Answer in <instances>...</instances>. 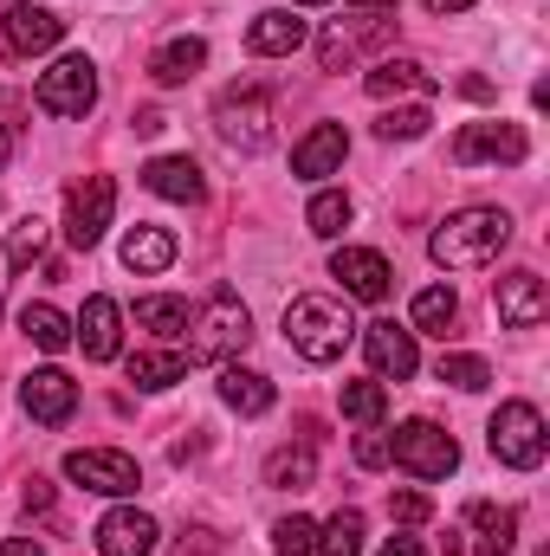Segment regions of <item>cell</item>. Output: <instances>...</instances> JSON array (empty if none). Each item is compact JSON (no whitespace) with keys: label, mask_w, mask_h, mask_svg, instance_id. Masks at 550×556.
Here are the masks:
<instances>
[{"label":"cell","mask_w":550,"mask_h":556,"mask_svg":"<svg viewBox=\"0 0 550 556\" xmlns=\"http://www.w3.org/2000/svg\"><path fill=\"white\" fill-rule=\"evenodd\" d=\"M505 247H512V214H505V207H460V214H447V220L434 227V240H427L434 266H447V273H479V266H492Z\"/></svg>","instance_id":"6da1fadb"},{"label":"cell","mask_w":550,"mask_h":556,"mask_svg":"<svg viewBox=\"0 0 550 556\" xmlns=\"http://www.w3.org/2000/svg\"><path fill=\"white\" fill-rule=\"evenodd\" d=\"M285 343H291L304 363H337V356L357 343V317H350V304L304 291V298L285 304Z\"/></svg>","instance_id":"7a4b0ae2"},{"label":"cell","mask_w":550,"mask_h":556,"mask_svg":"<svg viewBox=\"0 0 550 556\" xmlns=\"http://www.w3.org/2000/svg\"><path fill=\"white\" fill-rule=\"evenodd\" d=\"M188 363H234L247 343H253V317H247V304H240V291L234 285H214L208 291V304L188 317Z\"/></svg>","instance_id":"3957f363"},{"label":"cell","mask_w":550,"mask_h":556,"mask_svg":"<svg viewBox=\"0 0 550 556\" xmlns=\"http://www.w3.org/2000/svg\"><path fill=\"white\" fill-rule=\"evenodd\" d=\"M486 446H492V459L499 466H512V472H538L545 466V415L532 408V402H499V415L486 427Z\"/></svg>","instance_id":"277c9868"},{"label":"cell","mask_w":550,"mask_h":556,"mask_svg":"<svg viewBox=\"0 0 550 556\" xmlns=\"http://www.w3.org/2000/svg\"><path fill=\"white\" fill-rule=\"evenodd\" d=\"M389 459H396L409 479H447V472L460 466V440H453L447 427H434V420H402V427L389 433Z\"/></svg>","instance_id":"5b68a950"},{"label":"cell","mask_w":550,"mask_h":556,"mask_svg":"<svg viewBox=\"0 0 550 556\" xmlns=\"http://www.w3.org/2000/svg\"><path fill=\"white\" fill-rule=\"evenodd\" d=\"M33 104H39L46 117H85V111L98 104V65H91L85 52H65L52 72H39Z\"/></svg>","instance_id":"8992f818"},{"label":"cell","mask_w":550,"mask_h":556,"mask_svg":"<svg viewBox=\"0 0 550 556\" xmlns=\"http://www.w3.org/2000/svg\"><path fill=\"white\" fill-rule=\"evenodd\" d=\"M214 137L227 142V149H240V155H260V149L273 142V98L253 91V85L227 91V98L214 104Z\"/></svg>","instance_id":"52a82bcc"},{"label":"cell","mask_w":550,"mask_h":556,"mask_svg":"<svg viewBox=\"0 0 550 556\" xmlns=\"http://www.w3.org/2000/svg\"><path fill=\"white\" fill-rule=\"evenodd\" d=\"M65 479H78L98 498H130L142 485V466L117 446H78V453H65Z\"/></svg>","instance_id":"ba28073f"},{"label":"cell","mask_w":550,"mask_h":556,"mask_svg":"<svg viewBox=\"0 0 550 556\" xmlns=\"http://www.w3.org/2000/svg\"><path fill=\"white\" fill-rule=\"evenodd\" d=\"M111 214H117V181H111V175H85V181L72 188V201H65V240H72L78 253H91V247L104 240Z\"/></svg>","instance_id":"9c48e42d"},{"label":"cell","mask_w":550,"mask_h":556,"mask_svg":"<svg viewBox=\"0 0 550 556\" xmlns=\"http://www.w3.org/2000/svg\"><path fill=\"white\" fill-rule=\"evenodd\" d=\"M532 155V142L518 124H499V117H486V124H466L460 137H453V162L460 168H479V162H505V168H518Z\"/></svg>","instance_id":"30bf717a"},{"label":"cell","mask_w":550,"mask_h":556,"mask_svg":"<svg viewBox=\"0 0 550 556\" xmlns=\"http://www.w3.org/2000/svg\"><path fill=\"white\" fill-rule=\"evenodd\" d=\"M363 350H370V369H376V382H409L414 369H421L414 330H409V324H396V317H376V324H363Z\"/></svg>","instance_id":"8fae6325"},{"label":"cell","mask_w":550,"mask_h":556,"mask_svg":"<svg viewBox=\"0 0 550 556\" xmlns=\"http://www.w3.org/2000/svg\"><path fill=\"white\" fill-rule=\"evenodd\" d=\"M330 278L343 285V298H357V304H383L389 298V260L383 253H370V247H337V260H330Z\"/></svg>","instance_id":"7c38bea8"},{"label":"cell","mask_w":550,"mask_h":556,"mask_svg":"<svg viewBox=\"0 0 550 556\" xmlns=\"http://www.w3.org/2000/svg\"><path fill=\"white\" fill-rule=\"evenodd\" d=\"M20 408L39 420V427H65V420L78 415V382L65 369H33L20 382Z\"/></svg>","instance_id":"4fadbf2b"},{"label":"cell","mask_w":550,"mask_h":556,"mask_svg":"<svg viewBox=\"0 0 550 556\" xmlns=\"http://www.w3.org/2000/svg\"><path fill=\"white\" fill-rule=\"evenodd\" d=\"M72 343H85V356L91 363H117V350H124V311H117V298H85V311H78V324H72Z\"/></svg>","instance_id":"5bb4252c"},{"label":"cell","mask_w":550,"mask_h":556,"mask_svg":"<svg viewBox=\"0 0 550 556\" xmlns=\"http://www.w3.org/2000/svg\"><path fill=\"white\" fill-rule=\"evenodd\" d=\"M155 518L137 511V505H117V511H104L98 518V556H149L155 551Z\"/></svg>","instance_id":"9a60e30c"},{"label":"cell","mask_w":550,"mask_h":556,"mask_svg":"<svg viewBox=\"0 0 550 556\" xmlns=\"http://www.w3.org/2000/svg\"><path fill=\"white\" fill-rule=\"evenodd\" d=\"M550 317V291L538 273H505L499 278V324L505 330H538Z\"/></svg>","instance_id":"2e32d148"},{"label":"cell","mask_w":550,"mask_h":556,"mask_svg":"<svg viewBox=\"0 0 550 556\" xmlns=\"http://www.w3.org/2000/svg\"><path fill=\"white\" fill-rule=\"evenodd\" d=\"M142 188L162 194V201H182V207L208 201V181H201V162H195V155H155V162L142 168Z\"/></svg>","instance_id":"e0dca14e"},{"label":"cell","mask_w":550,"mask_h":556,"mask_svg":"<svg viewBox=\"0 0 550 556\" xmlns=\"http://www.w3.org/2000/svg\"><path fill=\"white\" fill-rule=\"evenodd\" d=\"M343 155H350V130H343V124H317L311 137L291 149V175L324 181V175H337V168H343Z\"/></svg>","instance_id":"ac0fdd59"},{"label":"cell","mask_w":550,"mask_h":556,"mask_svg":"<svg viewBox=\"0 0 550 556\" xmlns=\"http://www.w3.org/2000/svg\"><path fill=\"white\" fill-rule=\"evenodd\" d=\"M304 20L291 13V7H266V13H253V26H247V52H260V59H291L298 46H304Z\"/></svg>","instance_id":"d6986e66"},{"label":"cell","mask_w":550,"mask_h":556,"mask_svg":"<svg viewBox=\"0 0 550 556\" xmlns=\"http://www.w3.org/2000/svg\"><path fill=\"white\" fill-rule=\"evenodd\" d=\"M65 39V20L52 13V7H7V46L13 52H52Z\"/></svg>","instance_id":"ffe728a7"},{"label":"cell","mask_w":550,"mask_h":556,"mask_svg":"<svg viewBox=\"0 0 550 556\" xmlns=\"http://www.w3.org/2000/svg\"><path fill=\"white\" fill-rule=\"evenodd\" d=\"M363 91L370 98H434V72L414 59H376L363 72Z\"/></svg>","instance_id":"44dd1931"},{"label":"cell","mask_w":550,"mask_h":556,"mask_svg":"<svg viewBox=\"0 0 550 556\" xmlns=\"http://www.w3.org/2000/svg\"><path fill=\"white\" fill-rule=\"evenodd\" d=\"M466 525L479 531V544H473V556H512V544H518V511H512V505L473 498V505H466Z\"/></svg>","instance_id":"7402d4cb"},{"label":"cell","mask_w":550,"mask_h":556,"mask_svg":"<svg viewBox=\"0 0 550 556\" xmlns=\"http://www.w3.org/2000/svg\"><path fill=\"white\" fill-rule=\"evenodd\" d=\"M201 65H208V39H195V33H175L168 46H155V59H149V78H155V85H188Z\"/></svg>","instance_id":"603a6c76"},{"label":"cell","mask_w":550,"mask_h":556,"mask_svg":"<svg viewBox=\"0 0 550 556\" xmlns=\"http://www.w3.org/2000/svg\"><path fill=\"white\" fill-rule=\"evenodd\" d=\"M221 402L234 415H266L278 402V389L260 376V369H240V363H221Z\"/></svg>","instance_id":"cb8c5ba5"},{"label":"cell","mask_w":550,"mask_h":556,"mask_svg":"<svg viewBox=\"0 0 550 556\" xmlns=\"http://www.w3.org/2000/svg\"><path fill=\"white\" fill-rule=\"evenodd\" d=\"M117 253H124L130 273H168L175 266V233L168 227H130Z\"/></svg>","instance_id":"d4e9b609"},{"label":"cell","mask_w":550,"mask_h":556,"mask_svg":"<svg viewBox=\"0 0 550 556\" xmlns=\"http://www.w3.org/2000/svg\"><path fill=\"white\" fill-rule=\"evenodd\" d=\"M20 330H26V343L46 350V356L72 350V317H65L59 304H26V311H20Z\"/></svg>","instance_id":"484cf974"},{"label":"cell","mask_w":550,"mask_h":556,"mask_svg":"<svg viewBox=\"0 0 550 556\" xmlns=\"http://www.w3.org/2000/svg\"><path fill=\"white\" fill-rule=\"evenodd\" d=\"M182 376H188V356H182V350H137V356H130V382L149 389V395L175 389Z\"/></svg>","instance_id":"4316f807"},{"label":"cell","mask_w":550,"mask_h":556,"mask_svg":"<svg viewBox=\"0 0 550 556\" xmlns=\"http://www.w3.org/2000/svg\"><path fill=\"white\" fill-rule=\"evenodd\" d=\"M460 317V298H453V285H427V291H414L409 304V330H427V337H447V324Z\"/></svg>","instance_id":"83f0119b"},{"label":"cell","mask_w":550,"mask_h":556,"mask_svg":"<svg viewBox=\"0 0 550 556\" xmlns=\"http://www.w3.org/2000/svg\"><path fill=\"white\" fill-rule=\"evenodd\" d=\"M311 479H317V453L311 446H278L266 459V485L273 492H311Z\"/></svg>","instance_id":"f1b7e54d"},{"label":"cell","mask_w":550,"mask_h":556,"mask_svg":"<svg viewBox=\"0 0 550 556\" xmlns=\"http://www.w3.org/2000/svg\"><path fill=\"white\" fill-rule=\"evenodd\" d=\"M188 317H195V311H188V298H168V291L137 298V324H142V330H155L162 343H168V337H182V330H188Z\"/></svg>","instance_id":"f546056e"},{"label":"cell","mask_w":550,"mask_h":556,"mask_svg":"<svg viewBox=\"0 0 550 556\" xmlns=\"http://www.w3.org/2000/svg\"><path fill=\"white\" fill-rule=\"evenodd\" d=\"M350 194L343 188H324V194H311V207H304V227L317 233V240H343V227H350Z\"/></svg>","instance_id":"4dcf8cb0"},{"label":"cell","mask_w":550,"mask_h":556,"mask_svg":"<svg viewBox=\"0 0 550 556\" xmlns=\"http://www.w3.org/2000/svg\"><path fill=\"white\" fill-rule=\"evenodd\" d=\"M337 408H343V420H357V427H383V415H389V389H383L376 376H370V382H343Z\"/></svg>","instance_id":"1f68e13d"},{"label":"cell","mask_w":550,"mask_h":556,"mask_svg":"<svg viewBox=\"0 0 550 556\" xmlns=\"http://www.w3.org/2000/svg\"><path fill=\"white\" fill-rule=\"evenodd\" d=\"M434 376H440V382H453L460 395H479V389L492 382V363H486V356H466V350H440Z\"/></svg>","instance_id":"d6a6232c"},{"label":"cell","mask_w":550,"mask_h":556,"mask_svg":"<svg viewBox=\"0 0 550 556\" xmlns=\"http://www.w3.org/2000/svg\"><path fill=\"white\" fill-rule=\"evenodd\" d=\"M317 556H363V511H337L317 525Z\"/></svg>","instance_id":"836d02e7"},{"label":"cell","mask_w":550,"mask_h":556,"mask_svg":"<svg viewBox=\"0 0 550 556\" xmlns=\"http://www.w3.org/2000/svg\"><path fill=\"white\" fill-rule=\"evenodd\" d=\"M427 130H434V111H427V104H402V111H389V117L376 124L383 142H414V137H427Z\"/></svg>","instance_id":"e575fe53"},{"label":"cell","mask_w":550,"mask_h":556,"mask_svg":"<svg viewBox=\"0 0 550 556\" xmlns=\"http://www.w3.org/2000/svg\"><path fill=\"white\" fill-rule=\"evenodd\" d=\"M39 253H46V220H39V214H26V220L13 227V240H7V266H13V273H26Z\"/></svg>","instance_id":"d590c367"},{"label":"cell","mask_w":550,"mask_h":556,"mask_svg":"<svg viewBox=\"0 0 550 556\" xmlns=\"http://www.w3.org/2000/svg\"><path fill=\"white\" fill-rule=\"evenodd\" d=\"M273 551L278 556H317V525H311V518H298V511H291V518H278V525H273Z\"/></svg>","instance_id":"8d00e7d4"},{"label":"cell","mask_w":550,"mask_h":556,"mask_svg":"<svg viewBox=\"0 0 550 556\" xmlns=\"http://www.w3.org/2000/svg\"><path fill=\"white\" fill-rule=\"evenodd\" d=\"M389 518L396 525H427L434 518V498L427 492H389Z\"/></svg>","instance_id":"74e56055"},{"label":"cell","mask_w":550,"mask_h":556,"mask_svg":"<svg viewBox=\"0 0 550 556\" xmlns=\"http://www.w3.org/2000/svg\"><path fill=\"white\" fill-rule=\"evenodd\" d=\"M357 466H363V472H383V466H389V433L370 427V433L357 440Z\"/></svg>","instance_id":"f35d334b"},{"label":"cell","mask_w":550,"mask_h":556,"mask_svg":"<svg viewBox=\"0 0 550 556\" xmlns=\"http://www.w3.org/2000/svg\"><path fill=\"white\" fill-rule=\"evenodd\" d=\"M20 505H26L33 518H46V511H52V485H46V479H26V492H20Z\"/></svg>","instance_id":"ab89813d"},{"label":"cell","mask_w":550,"mask_h":556,"mask_svg":"<svg viewBox=\"0 0 550 556\" xmlns=\"http://www.w3.org/2000/svg\"><path fill=\"white\" fill-rule=\"evenodd\" d=\"M376 556H427V544L409 538V531H396V538H383V551H376Z\"/></svg>","instance_id":"60d3db41"},{"label":"cell","mask_w":550,"mask_h":556,"mask_svg":"<svg viewBox=\"0 0 550 556\" xmlns=\"http://www.w3.org/2000/svg\"><path fill=\"white\" fill-rule=\"evenodd\" d=\"M350 7H357V13H376V20H396L402 0H350Z\"/></svg>","instance_id":"b9f144b4"},{"label":"cell","mask_w":550,"mask_h":556,"mask_svg":"<svg viewBox=\"0 0 550 556\" xmlns=\"http://www.w3.org/2000/svg\"><path fill=\"white\" fill-rule=\"evenodd\" d=\"M0 556H46V551H39L33 538H7V544H0Z\"/></svg>","instance_id":"7bdbcfd3"},{"label":"cell","mask_w":550,"mask_h":556,"mask_svg":"<svg viewBox=\"0 0 550 556\" xmlns=\"http://www.w3.org/2000/svg\"><path fill=\"white\" fill-rule=\"evenodd\" d=\"M460 91H466L473 104H486V98H492V85H486V78H460Z\"/></svg>","instance_id":"ee69618b"},{"label":"cell","mask_w":550,"mask_h":556,"mask_svg":"<svg viewBox=\"0 0 550 556\" xmlns=\"http://www.w3.org/2000/svg\"><path fill=\"white\" fill-rule=\"evenodd\" d=\"M162 130V111H137V137H155Z\"/></svg>","instance_id":"f6af8a7d"},{"label":"cell","mask_w":550,"mask_h":556,"mask_svg":"<svg viewBox=\"0 0 550 556\" xmlns=\"http://www.w3.org/2000/svg\"><path fill=\"white\" fill-rule=\"evenodd\" d=\"M421 7H427V13H466L473 0H421Z\"/></svg>","instance_id":"bcb514c9"},{"label":"cell","mask_w":550,"mask_h":556,"mask_svg":"<svg viewBox=\"0 0 550 556\" xmlns=\"http://www.w3.org/2000/svg\"><path fill=\"white\" fill-rule=\"evenodd\" d=\"M7 155H13V130H0V168H7Z\"/></svg>","instance_id":"7dc6e473"},{"label":"cell","mask_w":550,"mask_h":556,"mask_svg":"<svg viewBox=\"0 0 550 556\" xmlns=\"http://www.w3.org/2000/svg\"><path fill=\"white\" fill-rule=\"evenodd\" d=\"M291 7H330V0H291Z\"/></svg>","instance_id":"c3c4849f"}]
</instances>
